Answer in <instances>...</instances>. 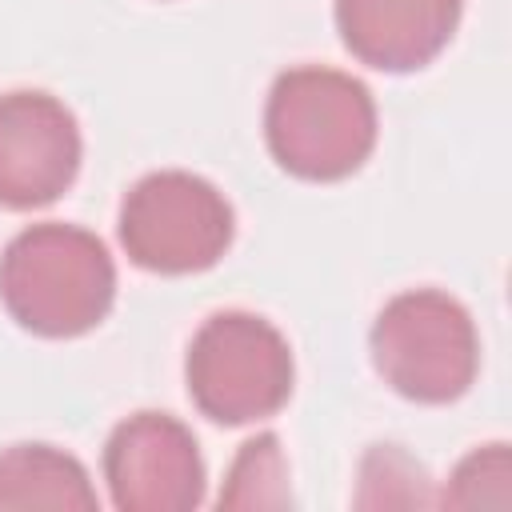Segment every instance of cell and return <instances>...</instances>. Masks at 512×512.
Wrapping results in <instances>:
<instances>
[{"label": "cell", "mask_w": 512, "mask_h": 512, "mask_svg": "<svg viewBox=\"0 0 512 512\" xmlns=\"http://www.w3.org/2000/svg\"><path fill=\"white\" fill-rule=\"evenodd\" d=\"M104 480L120 512H188L204 500L196 436L168 412H136L112 428Z\"/></svg>", "instance_id": "6"}, {"label": "cell", "mask_w": 512, "mask_h": 512, "mask_svg": "<svg viewBox=\"0 0 512 512\" xmlns=\"http://www.w3.org/2000/svg\"><path fill=\"white\" fill-rule=\"evenodd\" d=\"M264 136L284 172L300 180H344L376 148L372 92L340 68H288L268 92Z\"/></svg>", "instance_id": "2"}, {"label": "cell", "mask_w": 512, "mask_h": 512, "mask_svg": "<svg viewBox=\"0 0 512 512\" xmlns=\"http://www.w3.org/2000/svg\"><path fill=\"white\" fill-rule=\"evenodd\" d=\"M80 172L76 116L48 92L0 96V208H44Z\"/></svg>", "instance_id": "7"}, {"label": "cell", "mask_w": 512, "mask_h": 512, "mask_svg": "<svg viewBox=\"0 0 512 512\" xmlns=\"http://www.w3.org/2000/svg\"><path fill=\"white\" fill-rule=\"evenodd\" d=\"M292 348L276 324L252 312L208 316L184 356L192 404L216 424H252L292 396Z\"/></svg>", "instance_id": "4"}, {"label": "cell", "mask_w": 512, "mask_h": 512, "mask_svg": "<svg viewBox=\"0 0 512 512\" xmlns=\"http://www.w3.org/2000/svg\"><path fill=\"white\" fill-rule=\"evenodd\" d=\"M0 300L36 336H80L116 300V264L100 236L76 224H32L0 256Z\"/></svg>", "instance_id": "1"}, {"label": "cell", "mask_w": 512, "mask_h": 512, "mask_svg": "<svg viewBox=\"0 0 512 512\" xmlns=\"http://www.w3.org/2000/svg\"><path fill=\"white\" fill-rule=\"evenodd\" d=\"M0 508H96L84 464L52 444H12L0 452Z\"/></svg>", "instance_id": "9"}, {"label": "cell", "mask_w": 512, "mask_h": 512, "mask_svg": "<svg viewBox=\"0 0 512 512\" xmlns=\"http://www.w3.org/2000/svg\"><path fill=\"white\" fill-rule=\"evenodd\" d=\"M120 244L148 272H204L232 244V204L204 176L180 168L148 172L120 204Z\"/></svg>", "instance_id": "5"}, {"label": "cell", "mask_w": 512, "mask_h": 512, "mask_svg": "<svg viewBox=\"0 0 512 512\" xmlns=\"http://www.w3.org/2000/svg\"><path fill=\"white\" fill-rule=\"evenodd\" d=\"M464 0H336V28L344 48L380 72H412L436 60Z\"/></svg>", "instance_id": "8"}, {"label": "cell", "mask_w": 512, "mask_h": 512, "mask_svg": "<svg viewBox=\"0 0 512 512\" xmlns=\"http://www.w3.org/2000/svg\"><path fill=\"white\" fill-rule=\"evenodd\" d=\"M444 504H456V508H508L512 504V456H508V444H484L476 452H468L444 496Z\"/></svg>", "instance_id": "11"}, {"label": "cell", "mask_w": 512, "mask_h": 512, "mask_svg": "<svg viewBox=\"0 0 512 512\" xmlns=\"http://www.w3.org/2000/svg\"><path fill=\"white\" fill-rule=\"evenodd\" d=\"M372 364L392 392L416 404H448L476 380L480 336L456 296L412 288L380 308L372 324Z\"/></svg>", "instance_id": "3"}, {"label": "cell", "mask_w": 512, "mask_h": 512, "mask_svg": "<svg viewBox=\"0 0 512 512\" xmlns=\"http://www.w3.org/2000/svg\"><path fill=\"white\" fill-rule=\"evenodd\" d=\"M288 464L280 452V440L272 432H260L240 444L228 480L220 488V508H288Z\"/></svg>", "instance_id": "10"}]
</instances>
